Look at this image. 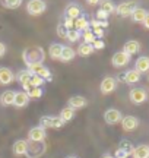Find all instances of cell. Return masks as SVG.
Wrapping results in <instances>:
<instances>
[{
  "mask_svg": "<svg viewBox=\"0 0 149 158\" xmlns=\"http://www.w3.org/2000/svg\"><path fill=\"white\" fill-rule=\"evenodd\" d=\"M44 50L41 48V47H32V48H26V50L23 51V62L26 66L29 64H32V63H42L44 60Z\"/></svg>",
  "mask_w": 149,
  "mask_h": 158,
  "instance_id": "1",
  "label": "cell"
},
{
  "mask_svg": "<svg viewBox=\"0 0 149 158\" xmlns=\"http://www.w3.org/2000/svg\"><path fill=\"white\" fill-rule=\"evenodd\" d=\"M47 9V3L44 0H29L26 3V12L32 16H40Z\"/></svg>",
  "mask_w": 149,
  "mask_h": 158,
  "instance_id": "2",
  "label": "cell"
},
{
  "mask_svg": "<svg viewBox=\"0 0 149 158\" xmlns=\"http://www.w3.org/2000/svg\"><path fill=\"white\" fill-rule=\"evenodd\" d=\"M28 70L32 75H37V76L42 78L44 81H51V79H53L51 72H50V70H48V68H46L42 63H32V64H29Z\"/></svg>",
  "mask_w": 149,
  "mask_h": 158,
  "instance_id": "3",
  "label": "cell"
},
{
  "mask_svg": "<svg viewBox=\"0 0 149 158\" xmlns=\"http://www.w3.org/2000/svg\"><path fill=\"white\" fill-rule=\"evenodd\" d=\"M40 126L44 127V129H48V127L58 129V127L64 126V122L57 116H42L40 118Z\"/></svg>",
  "mask_w": 149,
  "mask_h": 158,
  "instance_id": "4",
  "label": "cell"
},
{
  "mask_svg": "<svg viewBox=\"0 0 149 158\" xmlns=\"http://www.w3.org/2000/svg\"><path fill=\"white\" fill-rule=\"evenodd\" d=\"M138 7V3L136 2H123L120 3L119 6H115V12H117V15L121 18H127L130 16L133 13V10Z\"/></svg>",
  "mask_w": 149,
  "mask_h": 158,
  "instance_id": "5",
  "label": "cell"
},
{
  "mask_svg": "<svg viewBox=\"0 0 149 158\" xmlns=\"http://www.w3.org/2000/svg\"><path fill=\"white\" fill-rule=\"evenodd\" d=\"M46 129L41 127V126H35L32 129H29L28 132V141L34 142V143H41V142L46 139Z\"/></svg>",
  "mask_w": 149,
  "mask_h": 158,
  "instance_id": "6",
  "label": "cell"
},
{
  "mask_svg": "<svg viewBox=\"0 0 149 158\" xmlns=\"http://www.w3.org/2000/svg\"><path fill=\"white\" fill-rule=\"evenodd\" d=\"M117 88V79L111 78V76H107L101 81V85H99V91L104 95H108L111 92H114V89Z\"/></svg>",
  "mask_w": 149,
  "mask_h": 158,
  "instance_id": "7",
  "label": "cell"
},
{
  "mask_svg": "<svg viewBox=\"0 0 149 158\" xmlns=\"http://www.w3.org/2000/svg\"><path fill=\"white\" fill-rule=\"evenodd\" d=\"M129 98H130V101L133 104H142V102L148 100V94H146V91L143 88H133L129 92Z\"/></svg>",
  "mask_w": 149,
  "mask_h": 158,
  "instance_id": "8",
  "label": "cell"
},
{
  "mask_svg": "<svg viewBox=\"0 0 149 158\" xmlns=\"http://www.w3.org/2000/svg\"><path fill=\"white\" fill-rule=\"evenodd\" d=\"M121 127L124 132H133L135 129H138L139 126V118L135 116H124L121 118Z\"/></svg>",
  "mask_w": 149,
  "mask_h": 158,
  "instance_id": "9",
  "label": "cell"
},
{
  "mask_svg": "<svg viewBox=\"0 0 149 158\" xmlns=\"http://www.w3.org/2000/svg\"><path fill=\"white\" fill-rule=\"evenodd\" d=\"M129 62H130V56L126 54L123 50L117 51L114 56L111 57V63H113L114 68H123V66H126Z\"/></svg>",
  "mask_w": 149,
  "mask_h": 158,
  "instance_id": "10",
  "label": "cell"
},
{
  "mask_svg": "<svg viewBox=\"0 0 149 158\" xmlns=\"http://www.w3.org/2000/svg\"><path fill=\"white\" fill-rule=\"evenodd\" d=\"M121 113L119 110H115V108H108L105 113H104V120H105V123L108 124H117L121 122Z\"/></svg>",
  "mask_w": 149,
  "mask_h": 158,
  "instance_id": "11",
  "label": "cell"
},
{
  "mask_svg": "<svg viewBox=\"0 0 149 158\" xmlns=\"http://www.w3.org/2000/svg\"><path fill=\"white\" fill-rule=\"evenodd\" d=\"M28 148H29V142L26 139H18L13 147H12V151L15 155L18 157H22V155H26L28 154Z\"/></svg>",
  "mask_w": 149,
  "mask_h": 158,
  "instance_id": "12",
  "label": "cell"
},
{
  "mask_svg": "<svg viewBox=\"0 0 149 158\" xmlns=\"http://www.w3.org/2000/svg\"><path fill=\"white\" fill-rule=\"evenodd\" d=\"M88 106V100H86L85 97L82 95H73L69 98V101H67V107L73 108L74 111L76 110H80V108H85Z\"/></svg>",
  "mask_w": 149,
  "mask_h": 158,
  "instance_id": "13",
  "label": "cell"
},
{
  "mask_svg": "<svg viewBox=\"0 0 149 158\" xmlns=\"http://www.w3.org/2000/svg\"><path fill=\"white\" fill-rule=\"evenodd\" d=\"M29 100H31V98L28 97V94H26L25 91H16V92H15V100H13V106L18 108H23L28 106Z\"/></svg>",
  "mask_w": 149,
  "mask_h": 158,
  "instance_id": "14",
  "label": "cell"
},
{
  "mask_svg": "<svg viewBox=\"0 0 149 158\" xmlns=\"http://www.w3.org/2000/svg\"><path fill=\"white\" fill-rule=\"evenodd\" d=\"M82 13V9L79 7V5H76V3H69V5L66 6V9H64V16L66 18H70V19H78Z\"/></svg>",
  "mask_w": 149,
  "mask_h": 158,
  "instance_id": "15",
  "label": "cell"
},
{
  "mask_svg": "<svg viewBox=\"0 0 149 158\" xmlns=\"http://www.w3.org/2000/svg\"><path fill=\"white\" fill-rule=\"evenodd\" d=\"M15 81V75L9 68H0V85H10Z\"/></svg>",
  "mask_w": 149,
  "mask_h": 158,
  "instance_id": "16",
  "label": "cell"
},
{
  "mask_svg": "<svg viewBox=\"0 0 149 158\" xmlns=\"http://www.w3.org/2000/svg\"><path fill=\"white\" fill-rule=\"evenodd\" d=\"M123 51L132 57L133 54H136V53L140 51V43L136 41V40H130V41H127L126 44L123 45Z\"/></svg>",
  "mask_w": 149,
  "mask_h": 158,
  "instance_id": "17",
  "label": "cell"
},
{
  "mask_svg": "<svg viewBox=\"0 0 149 158\" xmlns=\"http://www.w3.org/2000/svg\"><path fill=\"white\" fill-rule=\"evenodd\" d=\"M140 76H142V75L139 73L138 70L132 69V70H127L126 73H123V81H124L126 84H129V85L138 84L139 81H140Z\"/></svg>",
  "mask_w": 149,
  "mask_h": 158,
  "instance_id": "18",
  "label": "cell"
},
{
  "mask_svg": "<svg viewBox=\"0 0 149 158\" xmlns=\"http://www.w3.org/2000/svg\"><path fill=\"white\" fill-rule=\"evenodd\" d=\"M135 70H138L140 75L145 73V72H149V57L146 56L139 57L136 63H135Z\"/></svg>",
  "mask_w": 149,
  "mask_h": 158,
  "instance_id": "19",
  "label": "cell"
},
{
  "mask_svg": "<svg viewBox=\"0 0 149 158\" xmlns=\"http://www.w3.org/2000/svg\"><path fill=\"white\" fill-rule=\"evenodd\" d=\"M132 157L133 158H149V145H138V147H135L132 152Z\"/></svg>",
  "mask_w": 149,
  "mask_h": 158,
  "instance_id": "20",
  "label": "cell"
},
{
  "mask_svg": "<svg viewBox=\"0 0 149 158\" xmlns=\"http://www.w3.org/2000/svg\"><path fill=\"white\" fill-rule=\"evenodd\" d=\"M63 50V44H58V43H53L48 47V56L51 57L53 60H60V54Z\"/></svg>",
  "mask_w": 149,
  "mask_h": 158,
  "instance_id": "21",
  "label": "cell"
},
{
  "mask_svg": "<svg viewBox=\"0 0 149 158\" xmlns=\"http://www.w3.org/2000/svg\"><path fill=\"white\" fill-rule=\"evenodd\" d=\"M23 91L28 94V97L29 98H41L42 97V89L41 88H37V86H32V85H29V84H26V85H23Z\"/></svg>",
  "mask_w": 149,
  "mask_h": 158,
  "instance_id": "22",
  "label": "cell"
},
{
  "mask_svg": "<svg viewBox=\"0 0 149 158\" xmlns=\"http://www.w3.org/2000/svg\"><path fill=\"white\" fill-rule=\"evenodd\" d=\"M74 56H76V51L69 47V45H63V50H62V54H60V60L62 62H70V60H73Z\"/></svg>",
  "mask_w": 149,
  "mask_h": 158,
  "instance_id": "23",
  "label": "cell"
},
{
  "mask_svg": "<svg viewBox=\"0 0 149 158\" xmlns=\"http://www.w3.org/2000/svg\"><path fill=\"white\" fill-rule=\"evenodd\" d=\"M13 100H15V91L7 89L0 95V102L2 106H13Z\"/></svg>",
  "mask_w": 149,
  "mask_h": 158,
  "instance_id": "24",
  "label": "cell"
},
{
  "mask_svg": "<svg viewBox=\"0 0 149 158\" xmlns=\"http://www.w3.org/2000/svg\"><path fill=\"white\" fill-rule=\"evenodd\" d=\"M31 76H32V73L29 72L28 69H25V70H21V72H18V75L15 76V79H16L19 84L22 85H26L29 84V79H31Z\"/></svg>",
  "mask_w": 149,
  "mask_h": 158,
  "instance_id": "25",
  "label": "cell"
},
{
  "mask_svg": "<svg viewBox=\"0 0 149 158\" xmlns=\"http://www.w3.org/2000/svg\"><path fill=\"white\" fill-rule=\"evenodd\" d=\"M146 15H148V12L145 10V9H142V7H136L135 10H133V13L130 15L133 19V22H143L145 18H146Z\"/></svg>",
  "mask_w": 149,
  "mask_h": 158,
  "instance_id": "26",
  "label": "cell"
},
{
  "mask_svg": "<svg viewBox=\"0 0 149 158\" xmlns=\"http://www.w3.org/2000/svg\"><path fill=\"white\" fill-rule=\"evenodd\" d=\"M89 22L86 21V18L83 16H79L78 19H74V28L76 31H79V32H82V31H86V29H89Z\"/></svg>",
  "mask_w": 149,
  "mask_h": 158,
  "instance_id": "27",
  "label": "cell"
},
{
  "mask_svg": "<svg viewBox=\"0 0 149 158\" xmlns=\"http://www.w3.org/2000/svg\"><path fill=\"white\" fill-rule=\"evenodd\" d=\"M94 51L95 50H94L92 44H85V43H82V44L79 45V48H78V54H79L80 57H88V56H91Z\"/></svg>",
  "mask_w": 149,
  "mask_h": 158,
  "instance_id": "28",
  "label": "cell"
},
{
  "mask_svg": "<svg viewBox=\"0 0 149 158\" xmlns=\"http://www.w3.org/2000/svg\"><path fill=\"white\" fill-rule=\"evenodd\" d=\"M99 9L103 12H105L107 15H111L113 12H115V5L111 0H103V2L99 3Z\"/></svg>",
  "mask_w": 149,
  "mask_h": 158,
  "instance_id": "29",
  "label": "cell"
},
{
  "mask_svg": "<svg viewBox=\"0 0 149 158\" xmlns=\"http://www.w3.org/2000/svg\"><path fill=\"white\" fill-rule=\"evenodd\" d=\"M58 117L62 118L64 123H67V122H70V120L74 117V110L70 107H64L63 110L60 111V116H58Z\"/></svg>",
  "mask_w": 149,
  "mask_h": 158,
  "instance_id": "30",
  "label": "cell"
},
{
  "mask_svg": "<svg viewBox=\"0 0 149 158\" xmlns=\"http://www.w3.org/2000/svg\"><path fill=\"white\" fill-rule=\"evenodd\" d=\"M119 149H121V151H124V152L130 157L132 155V152H133V149H135V147H133V143L130 141H121L120 142V145H119Z\"/></svg>",
  "mask_w": 149,
  "mask_h": 158,
  "instance_id": "31",
  "label": "cell"
},
{
  "mask_svg": "<svg viewBox=\"0 0 149 158\" xmlns=\"http://www.w3.org/2000/svg\"><path fill=\"white\" fill-rule=\"evenodd\" d=\"M82 38H83V43L85 44H94V41L97 40V37L94 35V32H92V29H86V31H83V34H82Z\"/></svg>",
  "mask_w": 149,
  "mask_h": 158,
  "instance_id": "32",
  "label": "cell"
},
{
  "mask_svg": "<svg viewBox=\"0 0 149 158\" xmlns=\"http://www.w3.org/2000/svg\"><path fill=\"white\" fill-rule=\"evenodd\" d=\"M80 37H82V32L76 31V29H69V31H67V34H66V38L69 40L70 43H76V41H79Z\"/></svg>",
  "mask_w": 149,
  "mask_h": 158,
  "instance_id": "33",
  "label": "cell"
},
{
  "mask_svg": "<svg viewBox=\"0 0 149 158\" xmlns=\"http://www.w3.org/2000/svg\"><path fill=\"white\" fill-rule=\"evenodd\" d=\"M22 2L23 0H3V6L7 9H18L22 5Z\"/></svg>",
  "mask_w": 149,
  "mask_h": 158,
  "instance_id": "34",
  "label": "cell"
},
{
  "mask_svg": "<svg viewBox=\"0 0 149 158\" xmlns=\"http://www.w3.org/2000/svg\"><path fill=\"white\" fill-rule=\"evenodd\" d=\"M46 84V81L40 76H37V75H32L31 79H29V85H32V86H37V88H41L42 85Z\"/></svg>",
  "mask_w": 149,
  "mask_h": 158,
  "instance_id": "35",
  "label": "cell"
},
{
  "mask_svg": "<svg viewBox=\"0 0 149 158\" xmlns=\"http://www.w3.org/2000/svg\"><path fill=\"white\" fill-rule=\"evenodd\" d=\"M89 25H92V29H94V28L104 29V28H107V27H108V22H107V21H98V19H92V22L89 23Z\"/></svg>",
  "mask_w": 149,
  "mask_h": 158,
  "instance_id": "36",
  "label": "cell"
},
{
  "mask_svg": "<svg viewBox=\"0 0 149 158\" xmlns=\"http://www.w3.org/2000/svg\"><path fill=\"white\" fill-rule=\"evenodd\" d=\"M63 25H64V28L67 29H73L74 28V21L73 19H70V18H66L64 16V22H63Z\"/></svg>",
  "mask_w": 149,
  "mask_h": 158,
  "instance_id": "37",
  "label": "cell"
},
{
  "mask_svg": "<svg viewBox=\"0 0 149 158\" xmlns=\"http://www.w3.org/2000/svg\"><path fill=\"white\" fill-rule=\"evenodd\" d=\"M92 47H94V50H103L104 47H105V43H104L103 40H95L94 41V44H92Z\"/></svg>",
  "mask_w": 149,
  "mask_h": 158,
  "instance_id": "38",
  "label": "cell"
},
{
  "mask_svg": "<svg viewBox=\"0 0 149 158\" xmlns=\"http://www.w3.org/2000/svg\"><path fill=\"white\" fill-rule=\"evenodd\" d=\"M57 34L62 37V38H66V34H67V29L64 28V25L63 23H60L57 27Z\"/></svg>",
  "mask_w": 149,
  "mask_h": 158,
  "instance_id": "39",
  "label": "cell"
},
{
  "mask_svg": "<svg viewBox=\"0 0 149 158\" xmlns=\"http://www.w3.org/2000/svg\"><path fill=\"white\" fill-rule=\"evenodd\" d=\"M108 16H110V15H107V13H105V12H103L101 9L97 12V19H98V21H107V18H108Z\"/></svg>",
  "mask_w": 149,
  "mask_h": 158,
  "instance_id": "40",
  "label": "cell"
},
{
  "mask_svg": "<svg viewBox=\"0 0 149 158\" xmlns=\"http://www.w3.org/2000/svg\"><path fill=\"white\" fill-rule=\"evenodd\" d=\"M127 157H129V155H127V154L124 152V151H121V149H119V148L115 149V155H114V158H127Z\"/></svg>",
  "mask_w": 149,
  "mask_h": 158,
  "instance_id": "41",
  "label": "cell"
},
{
  "mask_svg": "<svg viewBox=\"0 0 149 158\" xmlns=\"http://www.w3.org/2000/svg\"><path fill=\"white\" fill-rule=\"evenodd\" d=\"M92 32H94V35H95V37H98V40H99L104 35V29H101V28H94V29H92Z\"/></svg>",
  "mask_w": 149,
  "mask_h": 158,
  "instance_id": "42",
  "label": "cell"
},
{
  "mask_svg": "<svg viewBox=\"0 0 149 158\" xmlns=\"http://www.w3.org/2000/svg\"><path fill=\"white\" fill-rule=\"evenodd\" d=\"M6 54V45L3 43H0V57H3Z\"/></svg>",
  "mask_w": 149,
  "mask_h": 158,
  "instance_id": "43",
  "label": "cell"
},
{
  "mask_svg": "<svg viewBox=\"0 0 149 158\" xmlns=\"http://www.w3.org/2000/svg\"><path fill=\"white\" fill-rule=\"evenodd\" d=\"M142 23H143V27H145V28L149 29V12H148V15H146V18H145V21H143Z\"/></svg>",
  "mask_w": 149,
  "mask_h": 158,
  "instance_id": "44",
  "label": "cell"
},
{
  "mask_svg": "<svg viewBox=\"0 0 149 158\" xmlns=\"http://www.w3.org/2000/svg\"><path fill=\"white\" fill-rule=\"evenodd\" d=\"M86 2H88V3H89V5L95 6V5H99V3H101V2H103V0H86Z\"/></svg>",
  "mask_w": 149,
  "mask_h": 158,
  "instance_id": "45",
  "label": "cell"
},
{
  "mask_svg": "<svg viewBox=\"0 0 149 158\" xmlns=\"http://www.w3.org/2000/svg\"><path fill=\"white\" fill-rule=\"evenodd\" d=\"M103 158H114V157H113V155H110V154H105Z\"/></svg>",
  "mask_w": 149,
  "mask_h": 158,
  "instance_id": "46",
  "label": "cell"
},
{
  "mask_svg": "<svg viewBox=\"0 0 149 158\" xmlns=\"http://www.w3.org/2000/svg\"><path fill=\"white\" fill-rule=\"evenodd\" d=\"M67 158H78V157H74V155H70V157H67Z\"/></svg>",
  "mask_w": 149,
  "mask_h": 158,
  "instance_id": "47",
  "label": "cell"
}]
</instances>
